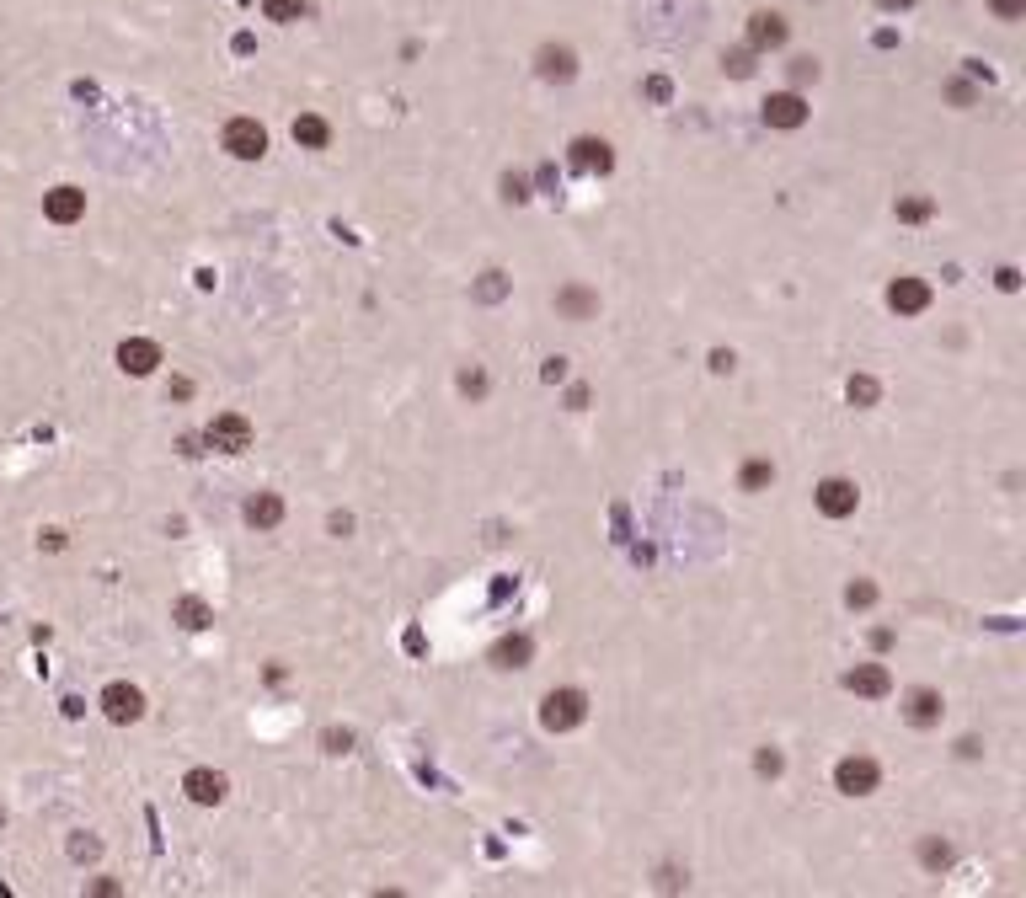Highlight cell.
<instances>
[{"instance_id":"obj_1","label":"cell","mask_w":1026,"mask_h":898,"mask_svg":"<svg viewBox=\"0 0 1026 898\" xmlns=\"http://www.w3.org/2000/svg\"><path fill=\"white\" fill-rule=\"evenodd\" d=\"M583 717H588L583 690H551L546 701H540V727H546V733H572Z\"/></svg>"},{"instance_id":"obj_2","label":"cell","mask_w":1026,"mask_h":898,"mask_svg":"<svg viewBox=\"0 0 1026 898\" xmlns=\"http://www.w3.org/2000/svg\"><path fill=\"white\" fill-rule=\"evenodd\" d=\"M877 781H882V765L872 760V754H845V760L834 765V786L845 797H872Z\"/></svg>"},{"instance_id":"obj_3","label":"cell","mask_w":1026,"mask_h":898,"mask_svg":"<svg viewBox=\"0 0 1026 898\" xmlns=\"http://www.w3.org/2000/svg\"><path fill=\"white\" fill-rule=\"evenodd\" d=\"M225 150L236 161H262L268 156V129L257 118H230L225 123Z\"/></svg>"},{"instance_id":"obj_4","label":"cell","mask_w":1026,"mask_h":898,"mask_svg":"<svg viewBox=\"0 0 1026 898\" xmlns=\"http://www.w3.org/2000/svg\"><path fill=\"white\" fill-rule=\"evenodd\" d=\"M204 439H209V449H220V455H241V449H252V423H246L241 412H220L204 428Z\"/></svg>"},{"instance_id":"obj_5","label":"cell","mask_w":1026,"mask_h":898,"mask_svg":"<svg viewBox=\"0 0 1026 898\" xmlns=\"http://www.w3.org/2000/svg\"><path fill=\"white\" fill-rule=\"evenodd\" d=\"M759 113H765L770 129H802V123H807V102H802V91H770Z\"/></svg>"},{"instance_id":"obj_6","label":"cell","mask_w":1026,"mask_h":898,"mask_svg":"<svg viewBox=\"0 0 1026 898\" xmlns=\"http://www.w3.org/2000/svg\"><path fill=\"white\" fill-rule=\"evenodd\" d=\"M102 711H107V722H118V727L139 722V717H145V695H139V685H123V679H118V685L102 690Z\"/></svg>"},{"instance_id":"obj_7","label":"cell","mask_w":1026,"mask_h":898,"mask_svg":"<svg viewBox=\"0 0 1026 898\" xmlns=\"http://www.w3.org/2000/svg\"><path fill=\"white\" fill-rule=\"evenodd\" d=\"M818 508L829 519H850L855 514V503H861V492H855V482H845V476H829V482H818Z\"/></svg>"},{"instance_id":"obj_8","label":"cell","mask_w":1026,"mask_h":898,"mask_svg":"<svg viewBox=\"0 0 1026 898\" xmlns=\"http://www.w3.org/2000/svg\"><path fill=\"white\" fill-rule=\"evenodd\" d=\"M572 166L578 172H588V177H604L615 166V150H610V139H594V134H583V139H572Z\"/></svg>"},{"instance_id":"obj_9","label":"cell","mask_w":1026,"mask_h":898,"mask_svg":"<svg viewBox=\"0 0 1026 898\" xmlns=\"http://www.w3.org/2000/svg\"><path fill=\"white\" fill-rule=\"evenodd\" d=\"M786 33H791V27H786V17H781V11H754V17H749V49H754V54H765V49H781V43H786Z\"/></svg>"},{"instance_id":"obj_10","label":"cell","mask_w":1026,"mask_h":898,"mask_svg":"<svg viewBox=\"0 0 1026 898\" xmlns=\"http://www.w3.org/2000/svg\"><path fill=\"white\" fill-rule=\"evenodd\" d=\"M182 792H188L198 808H220L225 792H230V781L220 776V770H188V781H182Z\"/></svg>"},{"instance_id":"obj_11","label":"cell","mask_w":1026,"mask_h":898,"mask_svg":"<svg viewBox=\"0 0 1026 898\" xmlns=\"http://www.w3.org/2000/svg\"><path fill=\"white\" fill-rule=\"evenodd\" d=\"M535 70H540V81H572L578 75V54L567 49V43H546V49L535 54Z\"/></svg>"},{"instance_id":"obj_12","label":"cell","mask_w":1026,"mask_h":898,"mask_svg":"<svg viewBox=\"0 0 1026 898\" xmlns=\"http://www.w3.org/2000/svg\"><path fill=\"white\" fill-rule=\"evenodd\" d=\"M888 305L898 316H920L930 305V284H925V278H893V284H888Z\"/></svg>"},{"instance_id":"obj_13","label":"cell","mask_w":1026,"mask_h":898,"mask_svg":"<svg viewBox=\"0 0 1026 898\" xmlns=\"http://www.w3.org/2000/svg\"><path fill=\"white\" fill-rule=\"evenodd\" d=\"M43 214H49L54 225H75V220H81V214H86V193H81V188H70V182H65V188L43 193Z\"/></svg>"},{"instance_id":"obj_14","label":"cell","mask_w":1026,"mask_h":898,"mask_svg":"<svg viewBox=\"0 0 1026 898\" xmlns=\"http://www.w3.org/2000/svg\"><path fill=\"white\" fill-rule=\"evenodd\" d=\"M845 685H850L855 695H866V701H882V695L893 690V674L882 669V663H855V669L845 674Z\"/></svg>"},{"instance_id":"obj_15","label":"cell","mask_w":1026,"mask_h":898,"mask_svg":"<svg viewBox=\"0 0 1026 898\" xmlns=\"http://www.w3.org/2000/svg\"><path fill=\"white\" fill-rule=\"evenodd\" d=\"M155 364H161V348H155L150 337H129V343H118V369H123V375H150Z\"/></svg>"},{"instance_id":"obj_16","label":"cell","mask_w":1026,"mask_h":898,"mask_svg":"<svg viewBox=\"0 0 1026 898\" xmlns=\"http://www.w3.org/2000/svg\"><path fill=\"white\" fill-rule=\"evenodd\" d=\"M278 519H284V498H278V492H252V498H246V524H252V530H273Z\"/></svg>"},{"instance_id":"obj_17","label":"cell","mask_w":1026,"mask_h":898,"mask_svg":"<svg viewBox=\"0 0 1026 898\" xmlns=\"http://www.w3.org/2000/svg\"><path fill=\"white\" fill-rule=\"evenodd\" d=\"M904 717H909V727H936L941 722V695L936 690H909Z\"/></svg>"},{"instance_id":"obj_18","label":"cell","mask_w":1026,"mask_h":898,"mask_svg":"<svg viewBox=\"0 0 1026 898\" xmlns=\"http://www.w3.org/2000/svg\"><path fill=\"white\" fill-rule=\"evenodd\" d=\"M294 145L326 150V145H332V123H326L321 113H300V118H294Z\"/></svg>"},{"instance_id":"obj_19","label":"cell","mask_w":1026,"mask_h":898,"mask_svg":"<svg viewBox=\"0 0 1026 898\" xmlns=\"http://www.w3.org/2000/svg\"><path fill=\"white\" fill-rule=\"evenodd\" d=\"M530 658H535V642H530V637H503V642L492 647V663H497V669H524Z\"/></svg>"},{"instance_id":"obj_20","label":"cell","mask_w":1026,"mask_h":898,"mask_svg":"<svg viewBox=\"0 0 1026 898\" xmlns=\"http://www.w3.org/2000/svg\"><path fill=\"white\" fill-rule=\"evenodd\" d=\"M556 305H562V311H567V316H578V321H583V316H594V311H599V300H594V294H588V289H578V284H572V289H562V294H556Z\"/></svg>"},{"instance_id":"obj_21","label":"cell","mask_w":1026,"mask_h":898,"mask_svg":"<svg viewBox=\"0 0 1026 898\" xmlns=\"http://www.w3.org/2000/svg\"><path fill=\"white\" fill-rule=\"evenodd\" d=\"M177 621L188 626V631H204L214 621V610L204 605V599H177Z\"/></svg>"},{"instance_id":"obj_22","label":"cell","mask_w":1026,"mask_h":898,"mask_svg":"<svg viewBox=\"0 0 1026 898\" xmlns=\"http://www.w3.org/2000/svg\"><path fill=\"white\" fill-rule=\"evenodd\" d=\"M262 17H268V22H300L305 17V0H262Z\"/></svg>"},{"instance_id":"obj_23","label":"cell","mask_w":1026,"mask_h":898,"mask_svg":"<svg viewBox=\"0 0 1026 898\" xmlns=\"http://www.w3.org/2000/svg\"><path fill=\"white\" fill-rule=\"evenodd\" d=\"M920 861L930 866V872H941V866H952V845L930 834V840H920Z\"/></svg>"},{"instance_id":"obj_24","label":"cell","mask_w":1026,"mask_h":898,"mask_svg":"<svg viewBox=\"0 0 1026 898\" xmlns=\"http://www.w3.org/2000/svg\"><path fill=\"white\" fill-rule=\"evenodd\" d=\"M930 198L925 193H909V198H898V220H909V225H920V220H930Z\"/></svg>"},{"instance_id":"obj_25","label":"cell","mask_w":1026,"mask_h":898,"mask_svg":"<svg viewBox=\"0 0 1026 898\" xmlns=\"http://www.w3.org/2000/svg\"><path fill=\"white\" fill-rule=\"evenodd\" d=\"M877 396H882V385L872 375H850V401L855 407H877Z\"/></svg>"},{"instance_id":"obj_26","label":"cell","mask_w":1026,"mask_h":898,"mask_svg":"<svg viewBox=\"0 0 1026 898\" xmlns=\"http://www.w3.org/2000/svg\"><path fill=\"white\" fill-rule=\"evenodd\" d=\"M775 482V466L770 460H749V466H743V492H759V487H770Z\"/></svg>"},{"instance_id":"obj_27","label":"cell","mask_w":1026,"mask_h":898,"mask_svg":"<svg viewBox=\"0 0 1026 898\" xmlns=\"http://www.w3.org/2000/svg\"><path fill=\"white\" fill-rule=\"evenodd\" d=\"M989 11H994L1000 22H1021V17H1026V0H989Z\"/></svg>"},{"instance_id":"obj_28","label":"cell","mask_w":1026,"mask_h":898,"mask_svg":"<svg viewBox=\"0 0 1026 898\" xmlns=\"http://www.w3.org/2000/svg\"><path fill=\"white\" fill-rule=\"evenodd\" d=\"M727 75H738V81H743V75H754V49H733V54H727Z\"/></svg>"},{"instance_id":"obj_29","label":"cell","mask_w":1026,"mask_h":898,"mask_svg":"<svg viewBox=\"0 0 1026 898\" xmlns=\"http://www.w3.org/2000/svg\"><path fill=\"white\" fill-rule=\"evenodd\" d=\"M791 81H797V86H807V81H818V59H813V54L791 59Z\"/></svg>"},{"instance_id":"obj_30","label":"cell","mask_w":1026,"mask_h":898,"mask_svg":"<svg viewBox=\"0 0 1026 898\" xmlns=\"http://www.w3.org/2000/svg\"><path fill=\"white\" fill-rule=\"evenodd\" d=\"M845 599H850V605H872V599H877V583H850Z\"/></svg>"},{"instance_id":"obj_31","label":"cell","mask_w":1026,"mask_h":898,"mask_svg":"<svg viewBox=\"0 0 1026 898\" xmlns=\"http://www.w3.org/2000/svg\"><path fill=\"white\" fill-rule=\"evenodd\" d=\"M503 198H513V204H524V198H530V182H524V177H503Z\"/></svg>"},{"instance_id":"obj_32","label":"cell","mask_w":1026,"mask_h":898,"mask_svg":"<svg viewBox=\"0 0 1026 898\" xmlns=\"http://www.w3.org/2000/svg\"><path fill=\"white\" fill-rule=\"evenodd\" d=\"M754 765H759V776H781V754H775V749H759Z\"/></svg>"},{"instance_id":"obj_33","label":"cell","mask_w":1026,"mask_h":898,"mask_svg":"<svg viewBox=\"0 0 1026 898\" xmlns=\"http://www.w3.org/2000/svg\"><path fill=\"white\" fill-rule=\"evenodd\" d=\"M497 294H503V273H487L481 278V300H497Z\"/></svg>"},{"instance_id":"obj_34","label":"cell","mask_w":1026,"mask_h":898,"mask_svg":"<svg viewBox=\"0 0 1026 898\" xmlns=\"http://www.w3.org/2000/svg\"><path fill=\"white\" fill-rule=\"evenodd\" d=\"M70 856H75V861L97 856V840H86V834H81V840H70Z\"/></svg>"},{"instance_id":"obj_35","label":"cell","mask_w":1026,"mask_h":898,"mask_svg":"<svg viewBox=\"0 0 1026 898\" xmlns=\"http://www.w3.org/2000/svg\"><path fill=\"white\" fill-rule=\"evenodd\" d=\"M460 385H465V391H476V396L487 391V380H481V369H465V375H460Z\"/></svg>"},{"instance_id":"obj_36","label":"cell","mask_w":1026,"mask_h":898,"mask_svg":"<svg viewBox=\"0 0 1026 898\" xmlns=\"http://www.w3.org/2000/svg\"><path fill=\"white\" fill-rule=\"evenodd\" d=\"M1000 289H1005V294L1021 289V273H1016V268H1000Z\"/></svg>"},{"instance_id":"obj_37","label":"cell","mask_w":1026,"mask_h":898,"mask_svg":"<svg viewBox=\"0 0 1026 898\" xmlns=\"http://www.w3.org/2000/svg\"><path fill=\"white\" fill-rule=\"evenodd\" d=\"M877 6H882V11H909L914 0H877Z\"/></svg>"},{"instance_id":"obj_38","label":"cell","mask_w":1026,"mask_h":898,"mask_svg":"<svg viewBox=\"0 0 1026 898\" xmlns=\"http://www.w3.org/2000/svg\"><path fill=\"white\" fill-rule=\"evenodd\" d=\"M0 824H6V813H0Z\"/></svg>"}]
</instances>
